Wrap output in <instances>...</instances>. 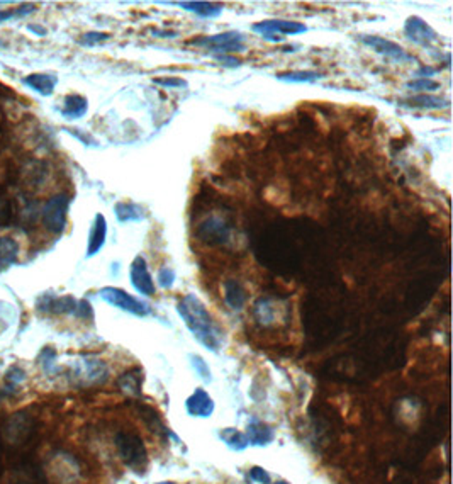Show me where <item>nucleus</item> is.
Segmentation results:
<instances>
[{"instance_id": "obj_15", "label": "nucleus", "mask_w": 453, "mask_h": 484, "mask_svg": "<svg viewBox=\"0 0 453 484\" xmlns=\"http://www.w3.org/2000/svg\"><path fill=\"white\" fill-rule=\"evenodd\" d=\"M105 240H108V221H105L104 214L97 213L93 218L91 233H88L87 242V257H96L104 248Z\"/></svg>"}, {"instance_id": "obj_11", "label": "nucleus", "mask_w": 453, "mask_h": 484, "mask_svg": "<svg viewBox=\"0 0 453 484\" xmlns=\"http://www.w3.org/2000/svg\"><path fill=\"white\" fill-rule=\"evenodd\" d=\"M79 308V299L74 296H55L41 294L36 301V310L46 315H71L75 316Z\"/></svg>"}, {"instance_id": "obj_3", "label": "nucleus", "mask_w": 453, "mask_h": 484, "mask_svg": "<svg viewBox=\"0 0 453 484\" xmlns=\"http://www.w3.org/2000/svg\"><path fill=\"white\" fill-rule=\"evenodd\" d=\"M190 45L202 46L209 50V55H233L246 50V38L239 31H224L211 36L194 38L190 40Z\"/></svg>"}, {"instance_id": "obj_34", "label": "nucleus", "mask_w": 453, "mask_h": 484, "mask_svg": "<svg viewBox=\"0 0 453 484\" xmlns=\"http://www.w3.org/2000/svg\"><path fill=\"white\" fill-rule=\"evenodd\" d=\"M75 316L79 320L84 321H92L93 320V308L87 299H79V308H76Z\"/></svg>"}, {"instance_id": "obj_16", "label": "nucleus", "mask_w": 453, "mask_h": 484, "mask_svg": "<svg viewBox=\"0 0 453 484\" xmlns=\"http://www.w3.org/2000/svg\"><path fill=\"white\" fill-rule=\"evenodd\" d=\"M253 316L258 325H262V327H270V325L277 323V320H279L280 308L275 299L260 298L258 301L253 304Z\"/></svg>"}, {"instance_id": "obj_28", "label": "nucleus", "mask_w": 453, "mask_h": 484, "mask_svg": "<svg viewBox=\"0 0 453 484\" xmlns=\"http://www.w3.org/2000/svg\"><path fill=\"white\" fill-rule=\"evenodd\" d=\"M440 87H442V85L433 79H418L416 77V79L406 82V89L418 94H433L435 91H438Z\"/></svg>"}, {"instance_id": "obj_12", "label": "nucleus", "mask_w": 453, "mask_h": 484, "mask_svg": "<svg viewBox=\"0 0 453 484\" xmlns=\"http://www.w3.org/2000/svg\"><path fill=\"white\" fill-rule=\"evenodd\" d=\"M183 406H185L187 415L192 418H211L216 411L214 398H212L204 388H195L194 391L187 396Z\"/></svg>"}, {"instance_id": "obj_36", "label": "nucleus", "mask_w": 453, "mask_h": 484, "mask_svg": "<svg viewBox=\"0 0 453 484\" xmlns=\"http://www.w3.org/2000/svg\"><path fill=\"white\" fill-rule=\"evenodd\" d=\"M211 57L214 58L217 63H221V65L228 68H236L241 65V60H238L234 55H211Z\"/></svg>"}, {"instance_id": "obj_2", "label": "nucleus", "mask_w": 453, "mask_h": 484, "mask_svg": "<svg viewBox=\"0 0 453 484\" xmlns=\"http://www.w3.org/2000/svg\"><path fill=\"white\" fill-rule=\"evenodd\" d=\"M115 447L119 457L132 473L144 474L148 468V451L143 439L138 434L121 430L115 435Z\"/></svg>"}, {"instance_id": "obj_24", "label": "nucleus", "mask_w": 453, "mask_h": 484, "mask_svg": "<svg viewBox=\"0 0 453 484\" xmlns=\"http://www.w3.org/2000/svg\"><path fill=\"white\" fill-rule=\"evenodd\" d=\"M114 214L119 223H134L144 218V209L131 201H121L114 206Z\"/></svg>"}, {"instance_id": "obj_9", "label": "nucleus", "mask_w": 453, "mask_h": 484, "mask_svg": "<svg viewBox=\"0 0 453 484\" xmlns=\"http://www.w3.org/2000/svg\"><path fill=\"white\" fill-rule=\"evenodd\" d=\"M130 281L134 291L144 298H153L156 294V286L149 272L147 259L144 257H134L130 265Z\"/></svg>"}, {"instance_id": "obj_44", "label": "nucleus", "mask_w": 453, "mask_h": 484, "mask_svg": "<svg viewBox=\"0 0 453 484\" xmlns=\"http://www.w3.org/2000/svg\"><path fill=\"white\" fill-rule=\"evenodd\" d=\"M6 46H7V43L4 40H0V48H6Z\"/></svg>"}, {"instance_id": "obj_37", "label": "nucleus", "mask_w": 453, "mask_h": 484, "mask_svg": "<svg viewBox=\"0 0 453 484\" xmlns=\"http://www.w3.org/2000/svg\"><path fill=\"white\" fill-rule=\"evenodd\" d=\"M7 379L11 381V386H17L19 383H23L25 379V374L23 369H19V367H11V371L7 372Z\"/></svg>"}, {"instance_id": "obj_33", "label": "nucleus", "mask_w": 453, "mask_h": 484, "mask_svg": "<svg viewBox=\"0 0 453 484\" xmlns=\"http://www.w3.org/2000/svg\"><path fill=\"white\" fill-rule=\"evenodd\" d=\"M248 478H250L251 481H255L258 484H270L272 483L270 473H268V471L265 468H260V466H253V468L248 471Z\"/></svg>"}, {"instance_id": "obj_14", "label": "nucleus", "mask_w": 453, "mask_h": 484, "mask_svg": "<svg viewBox=\"0 0 453 484\" xmlns=\"http://www.w3.org/2000/svg\"><path fill=\"white\" fill-rule=\"evenodd\" d=\"M75 374L85 384H101L108 379V366L97 359H84L79 362Z\"/></svg>"}, {"instance_id": "obj_7", "label": "nucleus", "mask_w": 453, "mask_h": 484, "mask_svg": "<svg viewBox=\"0 0 453 484\" xmlns=\"http://www.w3.org/2000/svg\"><path fill=\"white\" fill-rule=\"evenodd\" d=\"M360 41L365 46H369L375 51V53L382 55L384 58L391 60L394 63H406V62H413L414 57L411 53H408L399 43H394L387 38L382 36H375V34H362Z\"/></svg>"}, {"instance_id": "obj_31", "label": "nucleus", "mask_w": 453, "mask_h": 484, "mask_svg": "<svg viewBox=\"0 0 453 484\" xmlns=\"http://www.w3.org/2000/svg\"><path fill=\"white\" fill-rule=\"evenodd\" d=\"M156 281L160 288L172 289L175 281H177V272H175L172 267H161L156 274Z\"/></svg>"}, {"instance_id": "obj_6", "label": "nucleus", "mask_w": 453, "mask_h": 484, "mask_svg": "<svg viewBox=\"0 0 453 484\" xmlns=\"http://www.w3.org/2000/svg\"><path fill=\"white\" fill-rule=\"evenodd\" d=\"M71 199L67 194H57L48 203L45 204L41 211V221L42 226L53 235H62L67 228V220H68V209H70Z\"/></svg>"}, {"instance_id": "obj_22", "label": "nucleus", "mask_w": 453, "mask_h": 484, "mask_svg": "<svg viewBox=\"0 0 453 484\" xmlns=\"http://www.w3.org/2000/svg\"><path fill=\"white\" fill-rule=\"evenodd\" d=\"M88 111V101L85 96H80V94H70V96L65 97L62 107V116L65 119H80L87 114Z\"/></svg>"}, {"instance_id": "obj_5", "label": "nucleus", "mask_w": 453, "mask_h": 484, "mask_svg": "<svg viewBox=\"0 0 453 484\" xmlns=\"http://www.w3.org/2000/svg\"><path fill=\"white\" fill-rule=\"evenodd\" d=\"M251 31L262 36L263 40L272 43H282L285 36H296V34L307 33V26L297 21L287 19H265L258 21L251 26Z\"/></svg>"}, {"instance_id": "obj_1", "label": "nucleus", "mask_w": 453, "mask_h": 484, "mask_svg": "<svg viewBox=\"0 0 453 484\" xmlns=\"http://www.w3.org/2000/svg\"><path fill=\"white\" fill-rule=\"evenodd\" d=\"M177 315L180 316L183 325L192 333L194 340L209 352L217 354L223 349L224 332L209 313L207 306L200 301L195 294H185L177 303Z\"/></svg>"}, {"instance_id": "obj_38", "label": "nucleus", "mask_w": 453, "mask_h": 484, "mask_svg": "<svg viewBox=\"0 0 453 484\" xmlns=\"http://www.w3.org/2000/svg\"><path fill=\"white\" fill-rule=\"evenodd\" d=\"M440 72V68H435V67H428V65H423L416 70V77L418 79H431L433 75H437Z\"/></svg>"}, {"instance_id": "obj_26", "label": "nucleus", "mask_w": 453, "mask_h": 484, "mask_svg": "<svg viewBox=\"0 0 453 484\" xmlns=\"http://www.w3.org/2000/svg\"><path fill=\"white\" fill-rule=\"evenodd\" d=\"M121 391H124L130 396H139L141 394V384H143V372L139 369H132L124 374L117 381Z\"/></svg>"}, {"instance_id": "obj_35", "label": "nucleus", "mask_w": 453, "mask_h": 484, "mask_svg": "<svg viewBox=\"0 0 453 484\" xmlns=\"http://www.w3.org/2000/svg\"><path fill=\"white\" fill-rule=\"evenodd\" d=\"M40 361H41V366L42 369L46 372H50L51 369H55V361H57V352H55L51 347H46V349H42V352L40 355Z\"/></svg>"}, {"instance_id": "obj_8", "label": "nucleus", "mask_w": 453, "mask_h": 484, "mask_svg": "<svg viewBox=\"0 0 453 484\" xmlns=\"http://www.w3.org/2000/svg\"><path fill=\"white\" fill-rule=\"evenodd\" d=\"M404 36L408 38L413 45L430 48L435 43H438L440 36L431 26L426 23L420 16H409L404 23Z\"/></svg>"}, {"instance_id": "obj_4", "label": "nucleus", "mask_w": 453, "mask_h": 484, "mask_svg": "<svg viewBox=\"0 0 453 484\" xmlns=\"http://www.w3.org/2000/svg\"><path fill=\"white\" fill-rule=\"evenodd\" d=\"M99 298L105 301L110 306L117 308L127 315L136 316V318H147L151 315V308L148 303L141 301L139 298L132 296L121 288H114V286H105L99 291Z\"/></svg>"}, {"instance_id": "obj_40", "label": "nucleus", "mask_w": 453, "mask_h": 484, "mask_svg": "<svg viewBox=\"0 0 453 484\" xmlns=\"http://www.w3.org/2000/svg\"><path fill=\"white\" fill-rule=\"evenodd\" d=\"M28 31L34 33L36 36H46V34H48V29L42 28L40 24H28Z\"/></svg>"}, {"instance_id": "obj_29", "label": "nucleus", "mask_w": 453, "mask_h": 484, "mask_svg": "<svg viewBox=\"0 0 453 484\" xmlns=\"http://www.w3.org/2000/svg\"><path fill=\"white\" fill-rule=\"evenodd\" d=\"M34 11H36V6H33V4H24V6L16 9H8V11H0V24L11 19H23V17L33 14Z\"/></svg>"}, {"instance_id": "obj_25", "label": "nucleus", "mask_w": 453, "mask_h": 484, "mask_svg": "<svg viewBox=\"0 0 453 484\" xmlns=\"http://www.w3.org/2000/svg\"><path fill=\"white\" fill-rule=\"evenodd\" d=\"M323 74L314 70H289V72H279L275 75V79L279 82L285 84H313L316 80H319Z\"/></svg>"}, {"instance_id": "obj_30", "label": "nucleus", "mask_w": 453, "mask_h": 484, "mask_svg": "<svg viewBox=\"0 0 453 484\" xmlns=\"http://www.w3.org/2000/svg\"><path fill=\"white\" fill-rule=\"evenodd\" d=\"M110 40V34L109 33H101V31H88L82 34V38H80L79 43L82 46H87V48H93V46L97 45H102V43L109 41Z\"/></svg>"}, {"instance_id": "obj_39", "label": "nucleus", "mask_w": 453, "mask_h": 484, "mask_svg": "<svg viewBox=\"0 0 453 484\" xmlns=\"http://www.w3.org/2000/svg\"><path fill=\"white\" fill-rule=\"evenodd\" d=\"M67 131L70 133L71 136H75L76 140L82 141V143L85 145V147H93V145H97V141H96V140L91 138V136H88V135H80L79 130H67Z\"/></svg>"}, {"instance_id": "obj_10", "label": "nucleus", "mask_w": 453, "mask_h": 484, "mask_svg": "<svg viewBox=\"0 0 453 484\" xmlns=\"http://www.w3.org/2000/svg\"><path fill=\"white\" fill-rule=\"evenodd\" d=\"M197 237L209 245H223L231 238V226L219 216H211L197 228Z\"/></svg>"}, {"instance_id": "obj_43", "label": "nucleus", "mask_w": 453, "mask_h": 484, "mask_svg": "<svg viewBox=\"0 0 453 484\" xmlns=\"http://www.w3.org/2000/svg\"><path fill=\"white\" fill-rule=\"evenodd\" d=\"M153 484H182V483H177V481H160V483H153Z\"/></svg>"}, {"instance_id": "obj_19", "label": "nucleus", "mask_w": 453, "mask_h": 484, "mask_svg": "<svg viewBox=\"0 0 453 484\" xmlns=\"http://www.w3.org/2000/svg\"><path fill=\"white\" fill-rule=\"evenodd\" d=\"M177 6L183 9V11L190 12V14H195L197 17H202V19H216L223 14L224 6L223 4H216V2H177Z\"/></svg>"}, {"instance_id": "obj_17", "label": "nucleus", "mask_w": 453, "mask_h": 484, "mask_svg": "<svg viewBox=\"0 0 453 484\" xmlns=\"http://www.w3.org/2000/svg\"><path fill=\"white\" fill-rule=\"evenodd\" d=\"M223 298L233 311H241L246 304V289L238 279H228L223 284Z\"/></svg>"}, {"instance_id": "obj_41", "label": "nucleus", "mask_w": 453, "mask_h": 484, "mask_svg": "<svg viewBox=\"0 0 453 484\" xmlns=\"http://www.w3.org/2000/svg\"><path fill=\"white\" fill-rule=\"evenodd\" d=\"M177 31H166V29H153V36L156 38H175L177 36Z\"/></svg>"}, {"instance_id": "obj_13", "label": "nucleus", "mask_w": 453, "mask_h": 484, "mask_svg": "<svg viewBox=\"0 0 453 484\" xmlns=\"http://www.w3.org/2000/svg\"><path fill=\"white\" fill-rule=\"evenodd\" d=\"M250 447H268L275 440V430L258 418H251L245 432Z\"/></svg>"}, {"instance_id": "obj_20", "label": "nucleus", "mask_w": 453, "mask_h": 484, "mask_svg": "<svg viewBox=\"0 0 453 484\" xmlns=\"http://www.w3.org/2000/svg\"><path fill=\"white\" fill-rule=\"evenodd\" d=\"M403 106L414 107V109H447L450 107V99L435 96V94H418L403 101Z\"/></svg>"}, {"instance_id": "obj_23", "label": "nucleus", "mask_w": 453, "mask_h": 484, "mask_svg": "<svg viewBox=\"0 0 453 484\" xmlns=\"http://www.w3.org/2000/svg\"><path fill=\"white\" fill-rule=\"evenodd\" d=\"M217 437H219L221 442L233 452H243L250 447V442H248L245 432L238 430V428H221V430L217 432Z\"/></svg>"}, {"instance_id": "obj_18", "label": "nucleus", "mask_w": 453, "mask_h": 484, "mask_svg": "<svg viewBox=\"0 0 453 484\" xmlns=\"http://www.w3.org/2000/svg\"><path fill=\"white\" fill-rule=\"evenodd\" d=\"M23 84L40 96L50 97L58 85V77L51 74H29L23 79Z\"/></svg>"}, {"instance_id": "obj_42", "label": "nucleus", "mask_w": 453, "mask_h": 484, "mask_svg": "<svg viewBox=\"0 0 453 484\" xmlns=\"http://www.w3.org/2000/svg\"><path fill=\"white\" fill-rule=\"evenodd\" d=\"M270 484H290V483L285 481V479H277V481H272Z\"/></svg>"}, {"instance_id": "obj_27", "label": "nucleus", "mask_w": 453, "mask_h": 484, "mask_svg": "<svg viewBox=\"0 0 453 484\" xmlns=\"http://www.w3.org/2000/svg\"><path fill=\"white\" fill-rule=\"evenodd\" d=\"M189 361H190V367L195 371V374H197L204 383H211L212 372H211V367H209V364L206 362V359L199 354H190Z\"/></svg>"}, {"instance_id": "obj_21", "label": "nucleus", "mask_w": 453, "mask_h": 484, "mask_svg": "<svg viewBox=\"0 0 453 484\" xmlns=\"http://www.w3.org/2000/svg\"><path fill=\"white\" fill-rule=\"evenodd\" d=\"M19 242L14 237H0V272H6L19 260Z\"/></svg>"}, {"instance_id": "obj_32", "label": "nucleus", "mask_w": 453, "mask_h": 484, "mask_svg": "<svg viewBox=\"0 0 453 484\" xmlns=\"http://www.w3.org/2000/svg\"><path fill=\"white\" fill-rule=\"evenodd\" d=\"M153 84L164 89H185L189 85L187 80L180 77H160V79H153Z\"/></svg>"}]
</instances>
